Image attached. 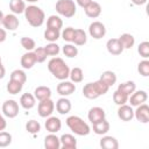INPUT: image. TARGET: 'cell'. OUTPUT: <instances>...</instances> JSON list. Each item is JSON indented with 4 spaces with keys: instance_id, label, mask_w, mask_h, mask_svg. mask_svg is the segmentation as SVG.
Listing matches in <instances>:
<instances>
[{
    "instance_id": "cell-1",
    "label": "cell",
    "mask_w": 149,
    "mask_h": 149,
    "mask_svg": "<svg viewBox=\"0 0 149 149\" xmlns=\"http://www.w3.org/2000/svg\"><path fill=\"white\" fill-rule=\"evenodd\" d=\"M48 70L58 80H65L69 78L70 68L61 57H52L48 63Z\"/></svg>"
},
{
    "instance_id": "cell-2",
    "label": "cell",
    "mask_w": 149,
    "mask_h": 149,
    "mask_svg": "<svg viewBox=\"0 0 149 149\" xmlns=\"http://www.w3.org/2000/svg\"><path fill=\"white\" fill-rule=\"evenodd\" d=\"M109 86L105 84L101 79H98L94 83H87L83 87V95L87 99H97L100 95H104L108 92Z\"/></svg>"
},
{
    "instance_id": "cell-3",
    "label": "cell",
    "mask_w": 149,
    "mask_h": 149,
    "mask_svg": "<svg viewBox=\"0 0 149 149\" xmlns=\"http://www.w3.org/2000/svg\"><path fill=\"white\" fill-rule=\"evenodd\" d=\"M24 17L31 27L37 28L44 23L45 14L40 7H37L35 5H29L24 9Z\"/></svg>"
},
{
    "instance_id": "cell-4",
    "label": "cell",
    "mask_w": 149,
    "mask_h": 149,
    "mask_svg": "<svg viewBox=\"0 0 149 149\" xmlns=\"http://www.w3.org/2000/svg\"><path fill=\"white\" fill-rule=\"evenodd\" d=\"M66 126L69 127V129L76 134V135H79V136H86L90 134L91 132V128L90 126L79 116L77 115H71L66 119Z\"/></svg>"
},
{
    "instance_id": "cell-5",
    "label": "cell",
    "mask_w": 149,
    "mask_h": 149,
    "mask_svg": "<svg viewBox=\"0 0 149 149\" xmlns=\"http://www.w3.org/2000/svg\"><path fill=\"white\" fill-rule=\"evenodd\" d=\"M56 12L64 17H72L77 12V5L73 0H57L55 5Z\"/></svg>"
},
{
    "instance_id": "cell-6",
    "label": "cell",
    "mask_w": 149,
    "mask_h": 149,
    "mask_svg": "<svg viewBox=\"0 0 149 149\" xmlns=\"http://www.w3.org/2000/svg\"><path fill=\"white\" fill-rule=\"evenodd\" d=\"M55 109V102L49 98V99H44L41 100L38 102L37 106V113L41 118H48L54 113Z\"/></svg>"
},
{
    "instance_id": "cell-7",
    "label": "cell",
    "mask_w": 149,
    "mask_h": 149,
    "mask_svg": "<svg viewBox=\"0 0 149 149\" xmlns=\"http://www.w3.org/2000/svg\"><path fill=\"white\" fill-rule=\"evenodd\" d=\"M88 34L95 40H100L106 35V27L100 21H93L88 26Z\"/></svg>"
},
{
    "instance_id": "cell-8",
    "label": "cell",
    "mask_w": 149,
    "mask_h": 149,
    "mask_svg": "<svg viewBox=\"0 0 149 149\" xmlns=\"http://www.w3.org/2000/svg\"><path fill=\"white\" fill-rule=\"evenodd\" d=\"M2 113L5 116L13 119L15 116H17L19 114V104L13 100V99H8L2 104Z\"/></svg>"
},
{
    "instance_id": "cell-9",
    "label": "cell",
    "mask_w": 149,
    "mask_h": 149,
    "mask_svg": "<svg viewBox=\"0 0 149 149\" xmlns=\"http://www.w3.org/2000/svg\"><path fill=\"white\" fill-rule=\"evenodd\" d=\"M134 118L142 123H148L149 122V106L147 104H141L136 106V109L134 111Z\"/></svg>"
},
{
    "instance_id": "cell-10",
    "label": "cell",
    "mask_w": 149,
    "mask_h": 149,
    "mask_svg": "<svg viewBox=\"0 0 149 149\" xmlns=\"http://www.w3.org/2000/svg\"><path fill=\"white\" fill-rule=\"evenodd\" d=\"M87 119L93 125L95 122H99V121L106 119V112L104 111V108H101L99 106L92 107V108H90V111L87 113Z\"/></svg>"
},
{
    "instance_id": "cell-11",
    "label": "cell",
    "mask_w": 149,
    "mask_h": 149,
    "mask_svg": "<svg viewBox=\"0 0 149 149\" xmlns=\"http://www.w3.org/2000/svg\"><path fill=\"white\" fill-rule=\"evenodd\" d=\"M76 91V85L72 81H68L65 80H61V83L57 85V93L61 94L62 97H68L71 95L72 93H74Z\"/></svg>"
},
{
    "instance_id": "cell-12",
    "label": "cell",
    "mask_w": 149,
    "mask_h": 149,
    "mask_svg": "<svg viewBox=\"0 0 149 149\" xmlns=\"http://www.w3.org/2000/svg\"><path fill=\"white\" fill-rule=\"evenodd\" d=\"M148 99V94L144 90H139V91H134L129 97L128 100L130 102V106H139L141 104H144Z\"/></svg>"
},
{
    "instance_id": "cell-13",
    "label": "cell",
    "mask_w": 149,
    "mask_h": 149,
    "mask_svg": "<svg viewBox=\"0 0 149 149\" xmlns=\"http://www.w3.org/2000/svg\"><path fill=\"white\" fill-rule=\"evenodd\" d=\"M20 24V21L17 19V16L15 14H7L3 16V20H2V26L6 30H10V31H14L16 30V28L19 27Z\"/></svg>"
},
{
    "instance_id": "cell-14",
    "label": "cell",
    "mask_w": 149,
    "mask_h": 149,
    "mask_svg": "<svg viewBox=\"0 0 149 149\" xmlns=\"http://www.w3.org/2000/svg\"><path fill=\"white\" fill-rule=\"evenodd\" d=\"M118 116L120 120L127 122V121H132V119L134 118V109L132 108L130 105L123 104L121 106H119L118 108Z\"/></svg>"
},
{
    "instance_id": "cell-15",
    "label": "cell",
    "mask_w": 149,
    "mask_h": 149,
    "mask_svg": "<svg viewBox=\"0 0 149 149\" xmlns=\"http://www.w3.org/2000/svg\"><path fill=\"white\" fill-rule=\"evenodd\" d=\"M106 48H107V51L111 55H114V56L121 55V52L125 50L123 47L121 45L119 38H109L106 43Z\"/></svg>"
},
{
    "instance_id": "cell-16",
    "label": "cell",
    "mask_w": 149,
    "mask_h": 149,
    "mask_svg": "<svg viewBox=\"0 0 149 149\" xmlns=\"http://www.w3.org/2000/svg\"><path fill=\"white\" fill-rule=\"evenodd\" d=\"M45 126V129L49 132V133H57L61 130L62 128V121L59 120V118H56V116H48L47 118V121L44 123Z\"/></svg>"
},
{
    "instance_id": "cell-17",
    "label": "cell",
    "mask_w": 149,
    "mask_h": 149,
    "mask_svg": "<svg viewBox=\"0 0 149 149\" xmlns=\"http://www.w3.org/2000/svg\"><path fill=\"white\" fill-rule=\"evenodd\" d=\"M55 107H56V111H57L59 114L65 115V114H68V113L71 111L72 105H71V101H70L68 98L62 97V98H59V99L57 100Z\"/></svg>"
},
{
    "instance_id": "cell-18",
    "label": "cell",
    "mask_w": 149,
    "mask_h": 149,
    "mask_svg": "<svg viewBox=\"0 0 149 149\" xmlns=\"http://www.w3.org/2000/svg\"><path fill=\"white\" fill-rule=\"evenodd\" d=\"M20 63H21V66H22L23 69H31V68L37 63L34 51H27L26 54H23V55L21 56Z\"/></svg>"
},
{
    "instance_id": "cell-19",
    "label": "cell",
    "mask_w": 149,
    "mask_h": 149,
    "mask_svg": "<svg viewBox=\"0 0 149 149\" xmlns=\"http://www.w3.org/2000/svg\"><path fill=\"white\" fill-rule=\"evenodd\" d=\"M61 147L63 149H76L77 148V140L71 134H63L59 137Z\"/></svg>"
},
{
    "instance_id": "cell-20",
    "label": "cell",
    "mask_w": 149,
    "mask_h": 149,
    "mask_svg": "<svg viewBox=\"0 0 149 149\" xmlns=\"http://www.w3.org/2000/svg\"><path fill=\"white\" fill-rule=\"evenodd\" d=\"M84 12H85L86 16H88L91 19H95L101 14V6H100L99 2L92 1L90 5H87L84 8Z\"/></svg>"
},
{
    "instance_id": "cell-21",
    "label": "cell",
    "mask_w": 149,
    "mask_h": 149,
    "mask_svg": "<svg viewBox=\"0 0 149 149\" xmlns=\"http://www.w3.org/2000/svg\"><path fill=\"white\" fill-rule=\"evenodd\" d=\"M44 148L45 149H59L61 141L55 133H50L44 137Z\"/></svg>"
},
{
    "instance_id": "cell-22",
    "label": "cell",
    "mask_w": 149,
    "mask_h": 149,
    "mask_svg": "<svg viewBox=\"0 0 149 149\" xmlns=\"http://www.w3.org/2000/svg\"><path fill=\"white\" fill-rule=\"evenodd\" d=\"M100 147L104 149H118L119 148V142L114 136H108L105 135L100 140Z\"/></svg>"
},
{
    "instance_id": "cell-23",
    "label": "cell",
    "mask_w": 149,
    "mask_h": 149,
    "mask_svg": "<svg viewBox=\"0 0 149 149\" xmlns=\"http://www.w3.org/2000/svg\"><path fill=\"white\" fill-rule=\"evenodd\" d=\"M20 105L24 109H31L36 105V99L31 93H23L20 98Z\"/></svg>"
},
{
    "instance_id": "cell-24",
    "label": "cell",
    "mask_w": 149,
    "mask_h": 149,
    "mask_svg": "<svg viewBox=\"0 0 149 149\" xmlns=\"http://www.w3.org/2000/svg\"><path fill=\"white\" fill-rule=\"evenodd\" d=\"M34 97L38 101L44 100V99H49V98H51V90L48 86H37L34 90Z\"/></svg>"
},
{
    "instance_id": "cell-25",
    "label": "cell",
    "mask_w": 149,
    "mask_h": 149,
    "mask_svg": "<svg viewBox=\"0 0 149 149\" xmlns=\"http://www.w3.org/2000/svg\"><path fill=\"white\" fill-rule=\"evenodd\" d=\"M92 126H93V132L97 135H105V134H107V132L109 130V127H111L109 122L106 119H104V120H101L99 122H95Z\"/></svg>"
},
{
    "instance_id": "cell-26",
    "label": "cell",
    "mask_w": 149,
    "mask_h": 149,
    "mask_svg": "<svg viewBox=\"0 0 149 149\" xmlns=\"http://www.w3.org/2000/svg\"><path fill=\"white\" fill-rule=\"evenodd\" d=\"M119 41H120L121 45L123 47V49H132L135 44V37L132 34H128V33L121 34L119 36Z\"/></svg>"
},
{
    "instance_id": "cell-27",
    "label": "cell",
    "mask_w": 149,
    "mask_h": 149,
    "mask_svg": "<svg viewBox=\"0 0 149 149\" xmlns=\"http://www.w3.org/2000/svg\"><path fill=\"white\" fill-rule=\"evenodd\" d=\"M26 2L24 0H10L9 1V8L13 14H22L26 9Z\"/></svg>"
},
{
    "instance_id": "cell-28",
    "label": "cell",
    "mask_w": 149,
    "mask_h": 149,
    "mask_svg": "<svg viewBox=\"0 0 149 149\" xmlns=\"http://www.w3.org/2000/svg\"><path fill=\"white\" fill-rule=\"evenodd\" d=\"M63 27V21L58 15H50L47 20V28L51 29H57L61 30Z\"/></svg>"
},
{
    "instance_id": "cell-29",
    "label": "cell",
    "mask_w": 149,
    "mask_h": 149,
    "mask_svg": "<svg viewBox=\"0 0 149 149\" xmlns=\"http://www.w3.org/2000/svg\"><path fill=\"white\" fill-rule=\"evenodd\" d=\"M118 90L121 91L122 93H125V94H127V95L129 97V95L136 90V84H135L133 80H128V81H125V83L119 84Z\"/></svg>"
},
{
    "instance_id": "cell-30",
    "label": "cell",
    "mask_w": 149,
    "mask_h": 149,
    "mask_svg": "<svg viewBox=\"0 0 149 149\" xmlns=\"http://www.w3.org/2000/svg\"><path fill=\"white\" fill-rule=\"evenodd\" d=\"M86 42H87L86 33H85L83 29H80V28L76 29V30H74V37H73L72 43H73L74 45H84Z\"/></svg>"
},
{
    "instance_id": "cell-31",
    "label": "cell",
    "mask_w": 149,
    "mask_h": 149,
    "mask_svg": "<svg viewBox=\"0 0 149 149\" xmlns=\"http://www.w3.org/2000/svg\"><path fill=\"white\" fill-rule=\"evenodd\" d=\"M99 79H101L105 84H107V85L111 87V86H113V85L116 83V74H115L113 71L107 70V71H104V72L100 74V78H99Z\"/></svg>"
},
{
    "instance_id": "cell-32",
    "label": "cell",
    "mask_w": 149,
    "mask_h": 149,
    "mask_svg": "<svg viewBox=\"0 0 149 149\" xmlns=\"http://www.w3.org/2000/svg\"><path fill=\"white\" fill-rule=\"evenodd\" d=\"M69 78L71 79L72 83L77 84V83H81L83 79H84V72L80 68H73L70 70V73H69Z\"/></svg>"
},
{
    "instance_id": "cell-33",
    "label": "cell",
    "mask_w": 149,
    "mask_h": 149,
    "mask_svg": "<svg viewBox=\"0 0 149 149\" xmlns=\"http://www.w3.org/2000/svg\"><path fill=\"white\" fill-rule=\"evenodd\" d=\"M22 87H23V84H21L19 81H15L13 79H9V81L6 85V90L10 94H17V93H20L21 90H22Z\"/></svg>"
},
{
    "instance_id": "cell-34",
    "label": "cell",
    "mask_w": 149,
    "mask_h": 149,
    "mask_svg": "<svg viewBox=\"0 0 149 149\" xmlns=\"http://www.w3.org/2000/svg\"><path fill=\"white\" fill-rule=\"evenodd\" d=\"M59 37H61V30L51 29V28H47L44 30V38L49 42H56Z\"/></svg>"
},
{
    "instance_id": "cell-35",
    "label": "cell",
    "mask_w": 149,
    "mask_h": 149,
    "mask_svg": "<svg viewBox=\"0 0 149 149\" xmlns=\"http://www.w3.org/2000/svg\"><path fill=\"white\" fill-rule=\"evenodd\" d=\"M62 51H63L64 56H66V57H69V58H73V57H76V56L78 55V48H77L74 44H72V43L65 44V45L63 47Z\"/></svg>"
},
{
    "instance_id": "cell-36",
    "label": "cell",
    "mask_w": 149,
    "mask_h": 149,
    "mask_svg": "<svg viewBox=\"0 0 149 149\" xmlns=\"http://www.w3.org/2000/svg\"><path fill=\"white\" fill-rule=\"evenodd\" d=\"M9 79H13L15 81H19L21 84H24L27 81V74L23 70H20V69H16L14 71H12L10 73V78Z\"/></svg>"
},
{
    "instance_id": "cell-37",
    "label": "cell",
    "mask_w": 149,
    "mask_h": 149,
    "mask_svg": "<svg viewBox=\"0 0 149 149\" xmlns=\"http://www.w3.org/2000/svg\"><path fill=\"white\" fill-rule=\"evenodd\" d=\"M20 43H21L22 48H23L24 50H27V51H33V50L35 49V47H36L35 41H34L31 37H27V36L21 37Z\"/></svg>"
},
{
    "instance_id": "cell-38",
    "label": "cell",
    "mask_w": 149,
    "mask_h": 149,
    "mask_svg": "<svg viewBox=\"0 0 149 149\" xmlns=\"http://www.w3.org/2000/svg\"><path fill=\"white\" fill-rule=\"evenodd\" d=\"M26 130L33 135L37 134L40 130H41V125L38 121L36 120H29L27 123H26Z\"/></svg>"
},
{
    "instance_id": "cell-39",
    "label": "cell",
    "mask_w": 149,
    "mask_h": 149,
    "mask_svg": "<svg viewBox=\"0 0 149 149\" xmlns=\"http://www.w3.org/2000/svg\"><path fill=\"white\" fill-rule=\"evenodd\" d=\"M113 101H114L118 106H121V105H123V104H126V102L128 101V95L125 94V93H122L121 91L116 90V91L113 93Z\"/></svg>"
},
{
    "instance_id": "cell-40",
    "label": "cell",
    "mask_w": 149,
    "mask_h": 149,
    "mask_svg": "<svg viewBox=\"0 0 149 149\" xmlns=\"http://www.w3.org/2000/svg\"><path fill=\"white\" fill-rule=\"evenodd\" d=\"M44 49H45V52L48 56H57L61 51V48L56 42H50L49 44H47L44 47Z\"/></svg>"
},
{
    "instance_id": "cell-41",
    "label": "cell",
    "mask_w": 149,
    "mask_h": 149,
    "mask_svg": "<svg viewBox=\"0 0 149 149\" xmlns=\"http://www.w3.org/2000/svg\"><path fill=\"white\" fill-rule=\"evenodd\" d=\"M74 30H76V29L72 28V27H68V28L63 29V31L61 33L62 38H63L65 42L71 43V42L73 41V37H74Z\"/></svg>"
},
{
    "instance_id": "cell-42",
    "label": "cell",
    "mask_w": 149,
    "mask_h": 149,
    "mask_svg": "<svg viewBox=\"0 0 149 149\" xmlns=\"http://www.w3.org/2000/svg\"><path fill=\"white\" fill-rule=\"evenodd\" d=\"M137 71L143 77H148L149 76V61L147 58H144L143 61H141L137 64Z\"/></svg>"
},
{
    "instance_id": "cell-43",
    "label": "cell",
    "mask_w": 149,
    "mask_h": 149,
    "mask_svg": "<svg viewBox=\"0 0 149 149\" xmlns=\"http://www.w3.org/2000/svg\"><path fill=\"white\" fill-rule=\"evenodd\" d=\"M12 143V135L8 132H0V148H6Z\"/></svg>"
},
{
    "instance_id": "cell-44",
    "label": "cell",
    "mask_w": 149,
    "mask_h": 149,
    "mask_svg": "<svg viewBox=\"0 0 149 149\" xmlns=\"http://www.w3.org/2000/svg\"><path fill=\"white\" fill-rule=\"evenodd\" d=\"M34 54H35V57H36V62H37V63H43V62L47 59V57H48L44 47L35 48V49H34Z\"/></svg>"
},
{
    "instance_id": "cell-45",
    "label": "cell",
    "mask_w": 149,
    "mask_h": 149,
    "mask_svg": "<svg viewBox=\"0 0 149 149\" xmlns=\"http://www.w3.org/2000/svg\"><path fill=\"white\" fill-rule=\"evenodd\" d=\"M137 52L140 54L141 57L143 58H148L149 57V42L148 41H143L139 44L137 47Z\"/></svg>"
},
{
    "instance_id": "cell-46",
    "label": "cell",
    "mask_w": 149,
    "mask_h": 149,
    "mask_svg": "<svg viewBox=\"0 0 149 149\" xmlns=\"http://www.w3.org/2000/svg\"><path fill=\"white\" fill-rule=\"evenodd\" d=\"M6 127H7V121H6V119L3 118V115L0 113V132H1V130H5Z\"/></svg>"
},
{
    "instance_id": "cell-47",
    "label": "cell",
    "mask_w": 149,
    "mask_h": 149,
    "mask_svg": "<svg viewBox=\"0 0 149 149\" xmlns=\"http://www.w3.org/2000/svg\"><path fill=\"white\" fill-rule=\"evenodd\" d=\"M76 2H77V5L80 6L81 8H85L87 5H90V3L92 2V0H76Z\"/></svg>"
},
{
    "instance_id": "cell-48",
    "label": "cell",
    "mask_w": 149,
    "mask_h": 149,
    "mask_svg": "<svg viewBox=\"0 0 149 149\" xmlns=\"http://www.w3.org/2000/svg\"><path fill=\"white\" fill-rule=\"evenodd\" d=\"M7 38V33H6V29L5 28H0V43L5 42Z\"/></svg>"
},
{
    "instance_id": "cell-49",
    "label": "cell",
    "mask_w": 149,
    "mask_h": 149,
    "mask_svg": "<svg viewBox=\"0 0 149 149\" xmlns=\"http://www.w3.org/2000/svg\"><path fill=\"white\" fill-rule=\"evenodd\" d=\"M132 2L134 5H136V6H142V5H144L147 2V0H132Z\"/></svg>"
},
{
    "instance_id": "cell-50",
    "label": "cell",
    "mask_w": 149,
    "mask_h": 149,
    "mask_svg": "<svg viewBox=\"0 0 149 149\" xmlns=\"http://www.w3.org/2000/svg\"><path fill=\"white\" fill-rule=\"evenodd\" d=\"M5 74H6V69L3 68L2 64H0V79H2L5 77Z\"/></svg>"
},
{
    "instance_id": "cell-51",
    "label": "cell",
    "mask_w": 149,
    "mask_h": 149,
    "mask_svg": "<svg viewBox=\"0 0 149 149\" xmlns=\"http://www.w3.org/2000/svg\"><path fill=\"white\" fill-rule=\"evenodd\" d=\"M3 16H5V15H3V13L0 10V26L2 24V20H3Z\"/></svg>"
},
{
    "instance_id": "cell-52",
    "label": "cell",
    "mask_w": 149,
    "mask_h": 149,
    "mask_svg": "<svg viewBox=\"0 0 149 149\" xmlns=\"http://www.w3.org/2000/svg\"><path fill=\"white\" fill-rule=\"evenodd\" d=\"M24 1H27V2H36V1H38V0H24Z\"/></svg>"
},
{
    "instance_id": "cell-53",
    "label": "cell",
    "mask_w": 149,
    "mask_h": 149,
    "mask_svg": "<svg viewBox=\"0 0 149 149\" xmlns=\"http://www.w3.org/2000/svg\"><path fill=\"white\" fill-rule=\"evenodd\" d=\"M0 64H2V63H1V57H0Z\"/></svg>"
}]
</instances>
